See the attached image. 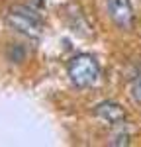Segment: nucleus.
Segmentation results:
<instances>
[{
	"label": "nucleus",
	"mask_w": 141,
	"mask_h": 147,
	"mask_svg": "<svg viewBox=\"0 0 141 147\" xmlns=\"http://www.w3.org/2000/svg\"><path fill=\"white\" fill-rule=\"evenodd\" d=\"M67 75L69 80L77 86V88H88L100 77V67L96 63V59L88 53L73 57L67 65Z\"/></svg>",
	"instance_id": "nucleus-1"
},
{
	"label": "nucleus",
	"mask_w": 141,
	"mask_h": 147,
	"mask_svg": "<svg viewBox=\"0 0 141 147\" xmlns=\"http://www.w3.org/2000/svg\"><path fill=\"white\" fill-rule=\"evenodd\" d=\"M6 26L18 34L28 35V37H39L43 32L41 16L28 6H14L10 14L6 16Z\"/></svg>",
	"instance_id": "nucleus-2"
},
{
	"label": "nucleus",
	"mask_w": 141,
	"mask_h": 147,
	"mask_svg": "<svg viewBox=\"0 0 141 147\" xmlns=\"http://www.w3.org/2000/svg\"><path fill=\"white\" fill-rule=\"evenodd\" d=\"M108 14L112 22L122 30H129L133 24V8L129 0H108Z\"/></svg>",
	"instance_id": "nucleus-3"
},
{
	"label": "nucleus",
	"mask_w": 141,
	"mask_h": 147,
	"mask_svg": "<svg viewBox=\"0 0 141 147\" xmlns=\"http://www.w3.org/2000/svg\"><path fill=\"white\" fill-rule=\"evenodd\" d=\"M94 116L100 118L102 122H106L108 125H120L124 120H126L124 108H122L117 102H112V100L100 102V104L94 108Z\"/></svg>",
	"instance_id": "nucleus-4"
},
{
	"label": "nucleus",
	"mask_w": 141,
	"mask_h": 147,
	"mask_svg": "<svg viewBox=\"0 0 141 147\" xmlns=\"http://www.w3.org/2000/svg\"><path fill=\"white\" fill-rule=\"evenodd\" d=\"M129 98L135 104H141V71L129 82Z\"/></svg>",
	"instance_id": "nucleus-5"
},
{
	"label": "nucleus",
	"mask_w": 141,
	"mask_h": 147,
	"mask_svg": "<svg viewBox=\"0 0 141 147\" xmlns=\"http://www.w3.org/2000/svg\"><path fill=\"white\" fill-rule=\"evenodd\" d=\"M110 145H129V131L124 129V125H120V129L112 134Z\"/></svg>",
	"instance_id": "nucleus-6"
},
{
	"label": "nucleus",
	"mask_w": 141,
	"mask_h": 147,
	"mask_svg": "<svg viewBox=\"0 0 141 147\" xmlns=\"http://www.w3.org/2000/svg\"><path fill=\"white\" fill-rule=\"evenodd\" d=\"M8 59H10V61H16V63H20V61L23 59V51L18 45L10 47V49H8Z\"/></svg>",
	"instance_id": "nucleus-7"
}]
</instances>
